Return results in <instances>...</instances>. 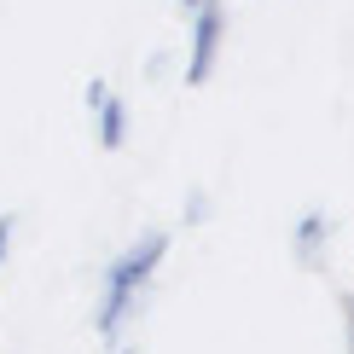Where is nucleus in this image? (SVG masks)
Instances as JSON below:
<instances>
[{"label":"nucleus","mask_w":354,"mask_h":354,"mask_svg":"<svg viewBox=\"0 0 354 354\" xmlns=\"http://www.w3.org/2000/svg\"><path fill=\"white\" fill-rule=\"evenodd\" d=\"M169 250H174V227H151V232H140L128 250H116L105 261V290H99V308H93V337L99 343H122L128 319L145 302V290L157 285Z\"/></svg>","instance_id":"f257e3e1"},{"label":"nucleus","mask_w":354,"mask_h":354,"mask_svg":"<svg viewBox=\"0 0 354 354\" xmlns=\"http://www.w3.org/2000/svg\"><path fill=\"white\" fill-rule=\"evenodd\" d=\"M105 99H111V82H105V76H93V82L82 87V105H87V111H99Z\"/></svg>","instance_id":"0eeeda50"},{"label":"nucleus","mask_w":354,"mask_h":354,"mask_svg":"<svg viewBox=\"0 0 354 354\" xmlns=\"http://www.w3.org/2000/svg\"><path fill=\"white\" fill-rule=\"evenodd\" d=\"M93 116H99V151H122V145H128V99L111 93Z\"/></svg>","instance_id":"20e7f679"},{"label":"nucleus","mask_w":354,"mask_h":354,"mask_svg":"<svg viewBox=\"0 0 354 354\" xmlns=\"http://www.w3.org/2000/svg\"><path fill=\"white\" fill-rule=\"evenodd\" d=\"M116 354H134V348H116Z\"/></svg>","instance_id":"9b49d317"},{"label":"nucleus","mask_w":354,"mask_h":354,"mask_svg":"<svg viewBox=\"0 0 354 354\" xmlns=\"http://www.w3.org/2000/svg\"><path fill=\"white\" fill-rule=\"evenodd\" d=\"M331 239H337L331 215H326V209H302L297 227H290V256H297L302 268H319V261H326V250H331Z\"/></svg>","instance_id":"7ed1b4c3"},{"label":"nucleus","mask_w":354,"mask_h":354,"mask_svg":"<svg viewBox=\"0 0 354 354\" xmlns=\"http://www.w3.org/2000/svg\"><path fill=\"white\" fill-rule=\"evenodd\" d=\"M163 70H169V53H151V58H145V76H151V82L163 76Z\"/></svg>","instance_id":"6e6552de"},{"label":"nucleus","mask_w":354,"mask_h":354,"mask_svg":"<svg viewBox=\"0 0 354 354\" xmlns=\"http://www.w3.org/2000/svg\"><path fill=\"white\" fill-rule=\"evenodd\" d=\"M174 6H180V12H186V18H192V12H198V6H203V0H174Z\"/></svg>","instance_id":"9d476101"},{"label":"nucleus","mask_w":354,"mask_h":354,"mask_svg":"<svg viewBox=\"0 0 354 354\" xmlns=\"http://www.w3.org/2000/svg\"><path fill=\"white\" fill-rule=\"evenodd\" d=\"M12 239H18V215H0V273L12 261Z\"/></svg>","instance_id":"423d86ee"},{"label":"nucleus","mask_w":354,"mask_h":354,"mask_svg":"<svg viewBox=\"0 0 354 354\" xmlns=\"http://www.w3.org/2000/svg\"><path fill=\"white\" fill-rule=\"evenodd\" d=\"M343 314H348V354H354V297L343 302Z\"/></svg>","instance_id":"1a4fd4ad"},{"label":"nucleus","mask_w":354,"mask_h":354,"mask_svg":"<svg viewBox=\"0 0 354 354\" xmlns=\"http://www.w3.org/2000/svg\"><path fill=\"white\" fill-rule=\"evenodd\" d=\"M203 215H209V198H203V192H186V209H180V227H198Z\"/></svg>","instance_id":"39448f33"},{"label":"nucleus","mask_w":354,"mask_h":354,"mask_svg":"<svg viewBox=\"0 0 354 354\" xmlns=\"http://www.w3.org/2000/svg\"><path fill=\"white\" fill-rule=\"evenodd\" d=\"M221 41H227V6H221V0H203V6L192 12V35H186V64H180L186 87H203L215 76Z\"/></svg>","instance_id":"f03ea898"}]
</instances>
